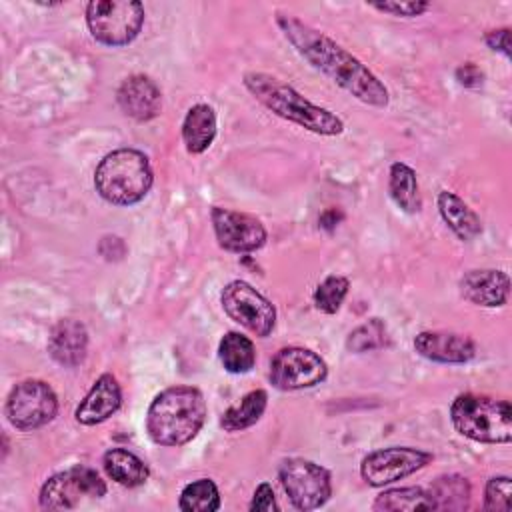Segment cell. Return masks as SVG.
Listing matches in <instances>:
<instances>
[{"label": "cell", "instance_id": "23", "mask_svg": "<svg viewBox=\"0 0 512 512\" xmlns=\"http://www.w3.org/2000/svg\"><path fill=\"white\" fill-rule=\"evenodd\" d=\"M218 358L226 372L246 374L256 364V348L252 340L240 332H226L218 344Z\"/></svg>", "mask_w": 512, "mask_h": 512}, {"label": "cell", "instance_id": "22", "mask_svg": "<svg viewBox=\"0 0 512 512\" xmlns=\"http://www.w3.org/2000/svg\"><path fill=\"white\" fill-rule=\"evenodd\" d=\"M388 194L392 202L406 214H416L422 210V196L416 172L404 162H394L390 166Z\"/></svg>", "mask_w": 512, "mask_h": 512}, {"label": "cell", "instance_id": "7", "mask_svg": "<svg viewBox=\"0 0 512 512\" xmlns=\"http://www.w3.org/2000/svg\"><path fill=\"white\" fill-rule=\"evenodd\" d=\"M278 478L296 510H316L332 494L330 472L306 458H286L278 466Z\"/></svg>", "mask_w": 512, "mask_h": 512}, {"label": "cell", "instance_id": "20", "mask_svg": "<svg viewBox=\"0 0 512 512\" xmlns=\"http://www.w3.org/2000/svg\"><path fill=\"white\" fill-rule=\"evenodd\" d=\"M216 138V112L210 104H194L182 120V142L190 154H202Z\"/></svg>", "mask_w": 512, "mask_h": 512}, {"label": "cell", "instance_id": "28", "mask_svg": "<svg viewBox=\"0 0 512 512\" xmlns=\"http://www.w3.org/2000/svg\"><path fill=\"white\" fill-rule=\"evenodd\" d=\"M388 342V330L386 324L380 318H370L364 324L356 326L348 338H346V348L354 354H362V352H370L376 348L386 346Z\"/></svg>", "mask_w": 512, "mask_h": 512}, {"label": "cell", "instance_id": "31", "mask_svg": "<svg viewBox=\"0 0 512 512\" xmlns=\"http://www.w3.org/2000/svg\"><path fill=\"white\" fill-rule=\"evenodd\" d=\"M370 6L374 10L390 14V16L414 18V16H422L430 8V2H424V0H410V2L392 0V2H370Z\"/></svg>", "mask_w": 512, "mask_h": 512}, {"label": "cell", "instance_id": "8", "mask_svg": "<svg viewBox=\"0 0 512 512\" xmlns=\"http://www.w3.org/2000/svg\"><path fill=\"white\" fill-rule=\"evenodd\" d=\"M4 412L16 430H36L54 420L58 412V396L48 382L28 378L12 388Z\"/></svg>", "mask_w": 512, "mask_h": 512}, {"label": "cell", "instance_id": "12", "mask_svg": "<svg viewBox=\"0 0 512 512\" xmlns=\"http://www.w3.org/2000/svg\"><path fill=\"white\" fill-rule=\"evenodd\" d=\"M432 454L412 446H388L368 452L360 462V476L368 486L380 488L402 480L432 462Z\"/></svg>", "mask_w": 512, "mask_h": 512}, {"label": "cell", "instance_id": "32", "mask_svg": "<svg viewBox=\"0 0 512 512\" xmlns=\"http://www.w3.org/2000/svg\"><path fill=\"white\" fill-rule=\"evenodd\" d=\"M252 512H276L278 510V504H276V498H274V490L268 482H262L256 486L254 490V496H252V502L248 506Z\"/></svg>", "mask_w": 512, "mask_h": 512}, {"label": "cell", "instance_id": "5", "mask_svg": "<svg viewBox=\"0 0 512 512\" xmlns=\"http://www.w3.org/2000/svg\"><path fill=\"white\" fill-rule=\"evenodd\" d=\"M450 420L458 434L482 444L512 440V408L508 400L484 394H458L450 404Z\"/></svg>", "mask_w": 512, "mask_h": 512}, {"label": "cell", "instance_id": "14", "mask_svg": "<svg viewBox=\"0 0 512 512\" xmlns=\"http://www.w3.org/2000/svg\"><path fill=\"white\" fill-rule=\"evenodd\" d=\"M414 350L438 364H466L476 356V344L470 336L448 330H424L414 338Z\"/></svg>", "mask_w": 512, "mask_h": 512}, {"label": "cell", "instance_id": "18", "mask_svg": "<svg viewBox=\"0 0 512 512\" xmlns=\"http://www.w3.org/2000/svg\"><path fill=\"white\" fill-rule=\"evenodd\" d=\"M88 350V332L80 320H58L48 336V354L64 368H76L84 362Z\"/></svg>", "mask_w": 512, "mask_h": 512}, {"label": "cell", "instance_id": "34", "mask_svg": "<svg viewBox=\"0 0 512 512\" xmlns=\"http://www.w3.org/2000/svg\"><path fill=\"white\" fill-rule=\"evenodd\" d=\"M456 80H458V84H462L464 88H478V86H482V82H484V72H482L476 64L466 62V64H462V66L456 68Z\"/></svg>", "mask_w": 512, "mask_h": 512}, {"label": "cell", "instance_id": "26", "mask_svg": "<svg viewBox=\"0 0 512 512\" xmlns=\"http://www.w3.org/2000/svg\"><path fill=\"white\" fill-rule=\"evenodd\" d=\"M376 512H414V510H434V502L426 488L420 486H404V488H388L380 492L372 504Z\"/></svg>", "mask_w": 512, "mask_h": 512}, {"label": "cell", "instance_id": "2", "mask_svg": "<svg viewBox=\"0 0 512 512\" xmlns=\"http://www.w3.org/2000/svg\"><path fill=\"white\" fill-rule=\"evenodd\" d=\"M204 394L194 386L164 388L148 406L146 432L158 446H184L196 438L206 420Z\"/></svg>", "mask_w": 512, "mask_h": 512}, {"label": "cell", "instance_id": "4", "mask_svg": "<svg viewBox=\"0 0 512 512\" xmlns=\"http://www.w3.org/2000/svg\"><path fill=\"white\" fill-rule=\"evenodd\" d=\"M154 172L144 152L118 148L108 152L94 170L98 196L114 206L138 204L152 188Z\"/></svg>", "mask_w": 512, "mask_h": 512}, {"label": "cell", "instance_id": "33", "mask_svg": "<svg viewBox=\"0 0 512 512\" xmlns=\"http://www.w3.org/2000/svg\"><path fill=\"white\" fill-rule=\"evenodd\" d=\"M484 42H486V46H488L490 50L500 52V54H504L506 58L512 56V52H510V28H508V26L488 30V32L484 34Z\"/></svg>", "mask_w": 512, "mask_h": 512}, {"label": "cell", "instance_id": "27", "mask_svg": "<svg viewBox=\"0 0 512 512\" xmlns=\"http://www.w3.org/2000/svg\"><path fill=\"white\" fill-rule=\"evenodd\" d=\"M178 508L184 512H214L220 508L218 486L210 478H198L186 484L178 498Z\"/></svg>", "mask_w": 512, "mask_h": 512}, {"label": "cell", "instance_id": "10", "mask_svg": "<svg viewBox=\"0 0 512 512\" xmlns=\"http://www.w3.org/2000/svg\"><path fill=\"white\" fill-rule=\"evenodd\" d=\"M106 496V482L100 474L88 466H72L50 476L40 488L42 510H72L82 498Z\"/></svg>", "mask_w": 512, "mask_h": 512}, {"label": "cell", "instance_id": "30", "mask_svg": "<svg viewBox=\"0 0 512 512\" xmlns=\"http://www.w3.org/2000/svg\"><path fill=\"white\" fill-rule=\"evenodd\" d=\"M512 506V480L510 476H492L484 488L486 512H510Z\"/></svg>", "mask_w": 512, "mask_h": 512}, {"label": "cell", "instance_id": "15", "mask_svg": "<svg viewBox=\"0 0 512 512\" xmlns=\"http://www.w3.org/2000/svg\"><path fill=\"white\" fill-rule=\"evenodd\" d=\"M116 102L120 110L136 122H148L162 110L160 88L150 76L144 74H132L122 80L116 90Z\"/></svg>", "mask_w": 512, "mask_h": 512}, {"label": "cell", "instance_id": "13", "mask_svg": "<svg viewBox=\"0 0 512 512\" xmlns=\"http://www.w3.org/2000/svg\"><path fill=\"white\" fill-rule=\"evenodd\" d=\"M210 220L218 246L226 252L248 254L262 248L266 242V228L252 214L214 206L210 210Z\"/></svg>", "mask_w": 512, "mask_h": 512}, {"label": "cell", "instance_id": "9", "mask_svg": "<svg viewBox=\"0 0 512 512\" xmlns=\"http://www.w3.org/2000/svg\"><path fill=\"white\" fill-rule=\"evenodd\" d=\"M220 304L230 320L260 338H266L276 326L274 304L244 280L228 282L222 288Z\"/></svg>", "mask_w": 512, "mask_h": 512}, {"label": "cell", "instance_id": "16", "mask_svg": "<svg viewBox=\"0 0 512 512\" xmlns=\"http://www.w3.org/2000/svg\"><path fill=\"white\" fill-rule=\"evenodd\" d=\"M460 296L470 304L484 308H500L510 296V278L504 270L476 268L462 274L458 282Z\"/></svg>", "mask_w": 512, "mask_h": 512}, {"label": "cell", "instance_id": "3", "mask_svg": "<svg viewBox=\"0 0 512 512\" xmlns=\"http://www.w3.org/2000/svg\"><path fill=\"white\" fill-rule=\"evenodd\" d=\"M244 88L272 114L320 136H338L344 132V122L332 110L310 102L294 86L264 72H246Z\"/></svg>", "mask_w": 512, "mask_h": 512}, {"label": "cell", "instance_id": "17", "mask_svg": "<svg viewBox=\"0 0 512 512\" xmlns=\"http://www.w3.org/2000/svg\"><path fill=\"white\" fill-rule=\"evenodd\" d=\"M122 404V390L118 380L104 372L96 378L88 394L76 406L74 418L82 426H96L118 412Z\"/></svg>", "mask_w": 512, "mask_h": 512}, {"label": "cell", "instance_id": "25", "mask_svg": "<svg viewBox=\"0 0 512 512\" xmlns=\"http://www.w3.org/2000/svg\"><path fill=\"white\" fill-rule=\"evenodd\" d=\"M428 494L434 510H466L470 504V482L460 474H442L432 480Z\"/></svg>", "mask_w": 512, "mask_h": 512}, {"label": "cell", "instance_id": "24", "mask_svg": "<svg viewBox=\"0 0 512 512\" xmlns=\"http://www.w3.org/2000/svg\"><path fill=\"white\" fill-rule=\"evenodd\" d=\"M268 406V394L266 390H250L248 394H244L240 398L238 404L230 406L222 418H220V426L226 430V432H240V430H246L250 426H254L264 410Z\"/></svg>", "mask_w": 512, "mask_h": 512}, {"label": "cell", "instance_id": "11", "mask_svg": "<svg viewBox=\"0 0 512 512\" xmlns=\"http://www.w3.org/2000/svg\"><path fill=\"white\" fill-rule=\"evenodd\" d=\"M328 376L326 362L302 346L280 348L270 360V384L278 390H302L324 382Z\"/></svg>", "mask_w": 512, "mask_h": 512}, {"label": "cell", "instance_id": "21", "mask_svg": "<svg viewBox=\"0 0 512 512\" xmlns=\"http://www.w3.org/2000/svg\"><path fill=\"white\" fill-rule=\"evenodd\" d=\"M102 466L108 478H112L116 484L126 488L142 486L150 476V470L144 464V460H140L134 452L126 448L106 450L102 456Z\"/></svg>", "mask_w": 512, "mask_h": 512}, {"label": "cell", "instance_id": "1", "mask_svg": "<svg viewBox=\"0 0 512 512\" xmlns=\"http://www.w3.org/2000/svg\"><path fill=\"white\" fill-rule=\"evenodd\" d=\"M276 24L284 38L312 68L328 76L350 96L374 108L388 106L390 94L384 82L336 40L292 14L278 12Z\"/></svg>", "mask_w": 512, "mask_h": 512}, {"label": "cell", "instance_id": "29", "mask_svg": "<svg viewBox=\"0 0 512 512\" xmlns=\"http://www.w3.org/2000/svg\"><path fill=\"white\" fill-rule=\"evenodd\" d=\"M350 290V280L340 274L326 276L314 290V306L324 314H336Z\"/></svg>", "mask_w": 512, "mask_h": 512}, {"label": "cell", "instance_id": "19", "mask_svg": "<svg viewBox=\"0 0 512 512\" xmlns=\"http://www.w3.org/2000/svg\"><path fill=\"white\" fill-rule=\"evenodd\" d=\"M438 212L444 220V224L464 242L474 240L482 232L480 216L454 192L440 190L438 194Z\"/></svg>", "mask_w": 512, "mask_h": 512}, {"label": "cell", "instance_id": "6", "mask_svg": "<svg viewBox=\"0 0 512 512\" xmlns=\"http://www.w3.org/2000/svg\"><path fill=\"white\" fill-rule=\"evenodd\" d=\"M86 24L96 42L120 48L140 34L144 24V6L136 0L88 2Z\"/></svg>", "mask_w": 512, "mask_h": 512}]
</instances>
